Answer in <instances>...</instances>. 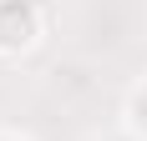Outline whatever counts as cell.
<instances>
[{
  "mask_svg": "<svg viewBox=\"0 0 147 141\" xmlns=\"http://www.w3.org/2000/svg\"><path fill=\"white\" fill-rule=\"evenodd\" d=\"M137 111H142V126H147V96H142V106H137Z\"/></svg>",
  "mask_w": 147,
  "mask_h": 141,
  "instance_id": "6da1fadb",
  "label": "cell"
}]
</instances>
